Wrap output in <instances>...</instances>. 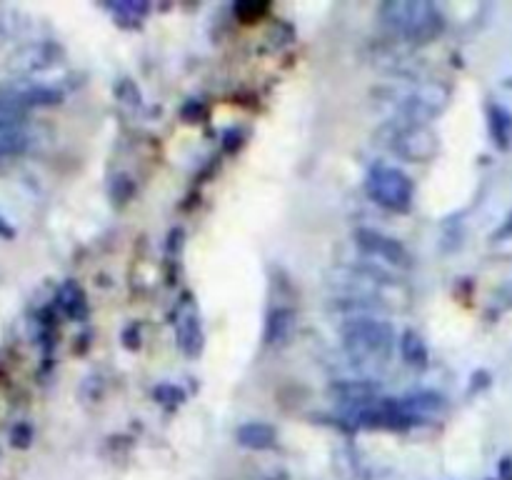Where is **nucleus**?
<instances>
[{
	"label": "nucleus",
	"mask_w": 512,
	"mask_h": 480,
	"mask_svg": "<svg viewBox=\"0 0 512 480\" xmlns=\"http://www.w3.org/2000/svg\"><path fill=\"white\" fill-rule=\"evenodd\" d=\"M380 18L395 33L413 40H428L440 30V13L425 0H390L380 8Z\"/></svg>",
	"instance_id": "obj_1"
},
{
	"label": "nucleus",
	"mask_w": 512,
	"mask_h": 480,
	"mask_svg": "<svg viewBox=\"0 0 512 480\" xmlns=\"http://www.w3.org/2000/svg\"><path fill=\"white\" fill-rule=\"evenodd\" d=\"M343 343L353 358L383 360L395 343L393 325L378 318H353L343 325Z\"/></svg>",
	"instance_id": "obj_2"
},
{
	"label": "nucleus",
	"mask_w": 512,
	"mask_h": 480,
	"mask_svg": "<svg viewBox=\"0 0 512 480\" xmlns=\"http://www.w3.org/2000/svg\"><path fill=\"white\" fill-rule=\"evenodd\" d=\"M370 198L390 210H408L413 203V180L398 168H375L365 183Z\"/></svg>",
	"instance_id": "obj_3"
},
{
	"label": "nucleus",
	"mask_w": 512,
	"mask_h": 480,
	"mask_svg": "<svg viewBox=\"0 0 512 480\" xmlns=\"http://www.w3.org/2000/svg\"><path fill=\"white\" fill-rule=\"evenodd\" d=\"M393 150L408 160H430L438 153V138L425 125H408V128L398 130L395 135Z\"/></svg>",
	"instance_id": "obj_4"
},
{
	"label": "nucleus",
	"mask_w": 512,
	"mask_h": 480,
	"mask_svg": "<svg viewBox=\"0 0 512 480\" xmlns=\"http://www.w3.org/2000/svg\"><path fill=\"white\" fill-rule=\"evenodd\" d=\"M355 240H358L360 248L365 250L368 255H375V258H383L388 263L400 265V268H410V253L405 250V245L400 240L390 238V235L378 233V230H368V228H360L355 233Z\"/></svg>",
	"instance_id": "obj_5"
},
{
	"label": "nucleus",
	"mask_w": 512,
	"mask_h": 480,
	"mask_svg": "<svg viewBox=\"0 0 512 480\" xmlns=\"http://www.w3.org/2000/svg\"><path fill=\"white\" fill-rule=\"evenodd\" d=\"M175 340H178V348L185 355L195 358L203 350V328H200V320L195 313L180 315L178 325H175Z\"/></svg>",
	"instance_id": "obj_6"
},
{
	"label": "nucleus",
	"mask_w": 512,
	"mask_h": 480,
	"mask_svg": "<svg viewBox=\"0 0 512 480\" xmlns=\"http://www.w3.org/2000/svg\"><path fill=\"white\" fill-rule=\"evenodd\" d=\"M235 438H238L240 445L250 450H265L275 445V428L268 423H245L240 425Z\"/></svg>",
	"instance_id": "obj_7"
},
{
	"label": "nucleus",
	"mask_w": 512,
	"mask_h": 480,
	"mask_svg": "<svg viewBox=\"0 0 512 480\" xmlns=\"http://www.w3.org/2000/svg\"><path fill=\"white\" fill-rule=\"evenodd\" d=\"M58 308L63 310L68 318L83 320L88 313V303H85V293L78 283L68 280V283L60 285L58 290Z\"/></svg>",
	"instance_id": "obj_8"
},
{
	"label": "nucleus",
	"mask_w": 512,
	"mask_h": 480,
	"mask_svg": "<svg viewBox=\"0 0 512 480\" xmlns=\"http://www.w3.org/2000/svg\"><path fill=\"white\" fill-rule=\"evenodd\" d=\"M335 395L343 398V403L355 405H368L378 398V385L368 383V380H345V383L335 385Z\"/></svg>",
	"instance_id": "obj_9"
},
{
	"label": "nucleus",
	"mask_w": 512,
	"mask_h": 480,
	"mask_svg": "<svg viewBox=\"0 0 512 480\" xmlns=\"http://www.w3.org/2000/svg\"><path fill=\"white\" fill-rule=\"evenodd\" d=\"M10 65H13V70H18V73H35V70L50 65V48L43 43L28 45V48L18 50V53L13 55V63Z\"/></svg>",
	"instance_id": "obj_10"
},
{
	"label": "nucleus",
	"mask_w": 512,
	"mask_h": 480,
	"mask_svg": "<svg viewBox=\"0 0 512 480\" xmlns=\"http://www.w3.org/2000/svg\"><path fill=\"white\" fill-rule=\"evenodd\" d=\"M400 403H403L405 413H408L413 420H418L420 415H433V413H438V410L445 408L443 395L428 393V390H425V393L410 395V398L400 400Z\"/></svg>",
	"instance_id": "obj_11"
},
{
	"label": "nucleus",
	"mask_w": 512,
	"mask_h": 480,
	"mask_svg": "<svg viewBox=\"0 0 512 480\" xmlns=\"http://www.w3.org/2000/svg\"><path fill=\"white\" fill-rule=\"evenodd\" d=\"M400 355L413 368H425L428 365V345H425V340L415 330H405L400 335Z\"/></svg>",
	"instance_id": "obj_12"
},
{
	"label": "nucleus",
	"mask_w": 512,
	"mask_h": 480,
	"mask_svg": "<svg viewBox=\"0 0 512 480\" xmlns=\"http://www.w3.org/2000/svg\"><path fill=\"white\" fill-rule=\"evenodd\" d=\"M295 328V313L290 308H278L270 313L268 328H265V340L268 343H283Z\"/></svg>",
	"instance_id": "obj_13"
},
{
	"label": "nucleus",
	"mask_w": 512,
	"mask_h": 480,
	"mask_svg": "<svg viewBox=\"0 0 512 480\" xmlns=\"http://www.w3.org/2000/svg\"><path fill=\"white\" fill-rule=\"evenodd\" d=\"M490 133L498 148H510L512 143V115L503 105H490Z\"/></svg>",
	"instance_id": "obj_14"
},
{
	"label": "nucleus",
	"mask_w": 512,
	"mask_h": 480,
	"mask_svg": "<svg viewBox=\"0 0 512 480\" xmlns=\"http://www.w3.org/2000/svg\"><path fill=\"white\" fill-rule=\"evenodd\" d=\"M25 113H28V108L13 93L0 95V133H5V130H20L18 125L23 123Z\"/></svg>",
	"instance_id": "obj_15"
},
{
	"label": "nucleus",
	"mask_w": 512,
	"mask_h": 480,
	"mask_svg": "<svg viewBox=\"0 0 512 480\" xmlns=\"http://www.w3.org/2000/svg\"><path fill=\"white\" fill-rule=\"evenodd\" d=\"M28 145H30V140L23 130H5V133H0V158L25 153V150H28Z\"/></svg>",
	"instance_id": "obj_16"
},
{
	"label": "nucleus",
	"mask_w": 512,
	"mask_h": 480,
	"mask_svg": "<svg viewBox=\"0 0 512 480\" xmlns=\"http://www.w3.org/2000/svg\"><path fill=\"white\" fill-rule=\"evenodd\" d=\"M155 398L163 400V403H180L183 390H178L175 385H160V388H155Z\"/></svg>",
	"instance_id": "obj_17"
},
{
	"label": "nucleus",
	"mask_w": 512,
	"mask_h": 480,
	"mask_svg": "<svg viewBox=\"0 0 512 480\" xmlns=\"http://www.w3.org/2000/svg\"><path fill=\"white\" fill-rule=\"evenodd\" d=\"M13 445H18V448H28V445H30V428H28V425H18V428L13 430Z\"/></svg>",
	"instance_id": "obj_18"
},
{
	"label": "nucleus",
	"mask_w": 512,
	"mask_h": 480,
	"mask_svg": "<svg viewBox=\"0 0 512 480\" xmlns=\"http://www.w3.org/2000/svg\"><path fill=\"white\" fill-rule=\"evenodd\" d=\"M508 85H512V80H510V83H508Z\"/></svg>",
	"instance_id": "obj_19"
}]
</instances>
